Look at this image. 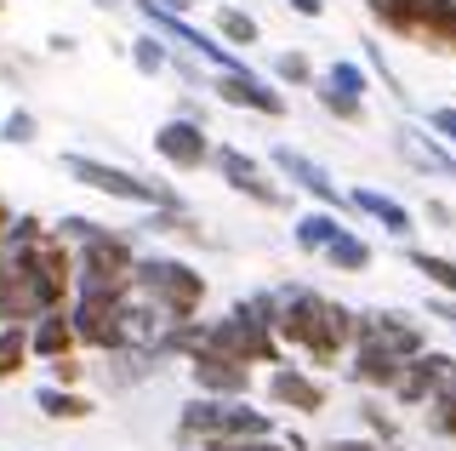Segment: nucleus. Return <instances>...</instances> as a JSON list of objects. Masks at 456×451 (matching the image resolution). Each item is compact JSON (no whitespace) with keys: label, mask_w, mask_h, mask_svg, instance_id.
I'll return each mask as SVG.
<instances>
[{"label":"nucleus","mask_w":456,"mask_h":451,"mask_svg":"<svg viewBox=\"0 0 456 451\" xmlns=\"http://www.w3.org/2000/svg\"><path fill=\"white\" fill-rule=\"evenodd\" d=\"M354 337H360V315H354V308L320 298V291H308V286H291V291H285L280 343L303 348L314 365H331L342 348L354 343Z\"/></svg>","instance_id":"1"},{"label":"nucleus","mask_w":456,"mask_h":451,"mask_svg":"<svg viewBox=\"0 0 456 451\" xmlns=\"http://www.w3.org/2000/svg\"><path fill=\"white\" fill-rule=\"evenodd\" d=\"M183 446H211V440H274V417L256 412L246 400H223V394H194L177 417Z\"/></svg>","instance_id":"2"},{"label":"nucleus","mask_w":456,"mask_h":451,"mask_svg":"<svg viewBox=\"0 0 456 451\" xmlns=\"http://www.w3.org/2000/svg\"><path fill=\"white\" fill-rule=\"evenodd\" d=\"M132 291L149 298L166 320H194L200 303H206V275L189 269L183 258H137V275H132Z\"/></svg>","instance_id":"3"},{"label":"nucleus","mask_w":456,"mask_h":451,"mask_svg":"<svg viewBox=\"0 0 456 451\" xmlns=\"http://www.w3.org/2000/svg\"><path fill=\"white\" fill-rule=\"evenodd\" d=\"M63 172L80 183V189H97L109 201H126V206H149V211H189L183 194H171L166 183H149L126 166H109V160H92V154H63Z\"/></svg>","instance_id":"4"},{"label":"nucleus","mask_w":456,"mask_h":451,"mask_svg":"<svg viewBox=\"0 0 456 451\" xmlns=\"http://www.w3.org/2000/svg\"><path fill=\"white\" fill-rule=\"evenodd\" d=\"M365 12L388 35L422 40L434 52H456V0H365Z\"/></svg>","instance_id":"5"},{"label":"nucleus","mask_w":456,"mask_h":451,"mask_svg":"<svg viewBox=\"0 0 456 451\" xmlns=\"http://www.w3.org/2000/svg\"><path fill=\"white\" fill-rule=\"evenodd\" d=\"M132 275H137V251L126 234H86L75 246V291H132Z\"/></svg>","instance_id":"6"},{"label":"nucleus","mask_w":456,"mask_h":451,"mask_svg":"<svg viewBox=\"0 0 456 451\" xmlns=\"http://www.w3.org/2000/svg\"><path fill=\"white\" fill-rule=\"evenodd\" d=\"M126 303H132V291H75L69 298V320H75L80 343L86 348H103V355H120V348H132V332H126Z\"/></svg>","instance_id":"7"},{"label":"nucleus","mask_w":456,"mask_h":451,"mask_svg":"<svg viewBox=\"0 0 456 451\" xmlns=\"http://www.w3.org/2000/svg\"><path fill=\"white\" fill-rule=\"evenodd\" d=\"M206 343L223 348V355H234V360H246V365H285L280 360V332L263 326L256 315H246L240 303L228 308V320H211L206 326Z\"/></svg>","instance_id":"8"},{"label":"nucleus","mask_w":456,"mask_h":451,"mask_svg":"<svg viewBox=\"0 0 456 451\" xmlns=\"http://www.w3.org/2000/svg\"><path fill=\"white\" fill-rule=\"evenodd\" d=\"M268 166H274V172H280L285 183H291V189L314 194L320 206H331V211H348V206H354L348 194L337 189V177L325 172V166L314 160V154H303V149H291V144H274V149H268Z\"/></svg>","instance_id":"9"},{"label":"nucleus","mask_w":456,"mask_h":451,"mask_svg":"<svg viewBox=\"0 0 456 451\" xmlns=\"http://www.w3.org/2000/svg\"><path fill=\"white\" fill-rule=\"evenodd\" d=\"M211 166H217V177H223L234 194H246V201L268 206V211L285 206V189L263 172V160H256V154H246V149H217V154H211Z\"/></svg>","instance_id":"10"},{"label":"nucleus","mask_w":456,"mask_h":451,"mask_svg":"<svg viewBox=\"0 0 456 451\" xmlns=\"http://www.w3.org/2000/svg\"><path fill=\"white\" fill-rule=\"evenodd\" d=\"M189 377H194L200 394H223V400H246L251 394V365L223 355V348H211V343L189 355Z\"/></svg>","instance_id":"11"},{"label":"nucleus","mask_w":456,"mask_h":451,"mask_svg":"<svg viewBox=\"0 0 456 451\" xmlns=\"http://www.w3.org/2000/svg\"><path fill=\"white\" fill-rule=\"evenodd\" d=\"M154 154L177 172H200L211 160V137H206V120H189V115H171L166 126H154Z\"/></svg>","instance_id":"12"},{"label":"nucleus","mask_w":456,"mask_h":451,"mask_svg":"<svg viewBox=\"0 0 456 451\" xmlns=\"http://www.w3.org/2000/svg\"><path fill=\"white\" fill-rule=\"evenodd\" d=\"M394 154L411 166V172H422V177L456 183V149L445 144V137H434L428 126H394Z\"/></svg>","instance_id":"13"},{"label":"nucleus","mask_w":456,"mask_h":451,"mask_svg":"<svg viewBox=\"0 0 456 451\" xmlns=\"http://www.w3.org/2000/svg\"><path fill=\"white\" fill-rule=\"evenodd\" d=\"M211 92H217L228 109H251V115H268V120H280L285 109H291L274 80L251 75V69H240V75H217V80H211Z\"/></svg>","instance_id":"14"},{"label":"nucleus","mask_w":456,"mask_h":451,"mask_svg":"<svg viewBox=\"0 0 456 451\" xmlns=\"http://www.w3.org/2000/svg\"><path fill=\"white\" fill-rule=\"evenodd\" d=\"M405 355H394V348L388 343H382V337H370V332H360V337H354V365H348V372H354V383H365V389H399V377H405Z\"/></svg>","instance_id":"15"},{"label":"nucleus","mask_w":456,"mask_h":451,"mask_svg":"<svg viewBox=\"0 0 456 451\" xmlns=\"http://www.w3.org/2000/svg\"><path fill=\"white\" fill-rule=\"evenodd\" d=\"M360 332L382 337V343H388L394 355H405V360L428 355V332L411 315H399V308H365V315H360Z\"/></svg>","instance_id":"16"},{"label":"nucleus","mask_w":456,"mask_h":451,"mask_svg":"<svg viewBox=\"0 0 456 451\" xmlns=\"http://www.w3.org/2000/svg\"><path fill=\"white\" fill-rule=\"evenodd\" d=\"M268 400L308 417V412H325V383L308 377L303 365H274V372H268Z\"/></svg>","instance_id":"17"},{"label":"nucleus","mask_w":456,"mask_h":451,"mask_svg":"<svg viewBox=\"0 0 456 451\" xmlns=\"http://www.w3.org/2000/svg\"><path fill=\"white\" fill-rule=\"evenodd\" d=\"M451 365H456V360H451V355H434V348H428V355H417V360L405 365V377H399L394 400H399V406H428V400L439 394V383L451 377Z\"/></svg>","instance_id":"18"},{"label":"nucleus","mask_w":456,"mask_h":451,"mask_svg":"<svg viewBox=\"0 0 456 451\" xmlns=\"http://www.w3.org/2000/svg\"><path fill=\"white\" fill-rule=\"evenodd\" d=\"M348 201H354V211H365L370 223H382V234H394V241H411V234H417V217H411V206H399L394 194L370 189V183L348 189Z\"/></svg>","instance_id":"19"},{"label":"nucleus","mask_w":456,"mask_h":451,"mask_svg":"<svg viewBox=\"0 0 456 451\" xmlns=\"http://www.w3.org/2000/svg\"><path fill=\"white\" fill-rule=\"evenodd\" d=\"M75 343H80V332H75V320H69V308H52V315H40L35 326H28V355H40L46 365L69 360Z\"/></svg>","instance_id":"20"},{"label":"nucleus","mask_w":456,"mask_h":451,"mask_svg":"<svg viewBox=\"0 0 456 451\" xmlns=\"http://www.w3.org/2000/svg\"><path fill=\"white\" fill-rule=\"evenodd\" d=\"M342 234V211H331V206H320V211H303V217L291 223V241H297V251H331V241Z\"/></svg>","instance_id":"21"},{"label":"nucleus","mask_w":456,"mask_h":451,"mask_svg":"<svg viewBox=\"0 0 456 451\" xmlns=\"http://www.w3.org/2000/svg\"><path fill=\"white\" fill-rule=\"evenodd\" d=\"M405 263L428 280V286H439V298H456V258H439V251L411 246V251H405Z\"/></svg>","instance_id":"22"},{"label":"nucleus","mask_w":456,"mask_h":451,"mask_svg":"<svg viewBox=\"0 0 456 451\" xmlns=\"http://www.w3.org/2000/svg\"><path fill=\"white\" fill-rule=\"evenodd\" d=\"M35 406L46 417H63V422H80V417H92V400L75 389H63V383H46V389H35Z\"/></svg>","instance_id":"23"},{"label":"nucleus","mask_w":456,"mask_h":451,"mask_svg":"<svg viewBox=\"0 0 456 451\" xmlns=\"http://www.w3.org/2000/svg\"><path fill=\"white\" fill-rule=\"evenodd\" d=\"M325 263H331L337 275H365L370 269V241H360L354 229H342L331 241V251H325Z\"/></svg>","instance_id":"24"},{"label":"nucleus","mask_w":456,"mask_h":451,"mask_svg":"<svg viewBox=\"0 0 456 451\" xmlns=\"http://www.w3.org/2000/svg\"><path fill=\"white\" fill-rule=\"evenodd\" d=\"M166 46H171V40H166V35H154V29L132 40V69H137L142 80H160L166 69H171V52H166Z\"/></svg>","instance_id":"25"},{"label":"nucleus","mask_w":456,"mask_h":451,"mask_svg":"<svg viewBox=\"0 0 456 451\" xmlns=\"http://www.w3.org/2000/svg\"><path fill=\"white\" fill-rule=\"evenodd\" d=\"M211 23H217V35L228 40V46H256V40H263L256 18H251V12H240V6H217V12H211Z\"/></svg>","instance_id":"26"},{"label":"nucleus","mask_w":456,"mask_h":451,"mask_svg":"<svg viewBox=\"0 0 456 451\" xmlns=\"http://www.w3.org/2000/svg\"><path fill=\"white\" fill-rule=\"evenodd\" d=\"M320 80H325L331 92H342V97H360V103H365V92H370V75H365L360 63H348V58H337Z\"/></svg>","instance_id":"27"},{"label":"nucleus","mask_w":456,"mask_h":451,"mask_svg":"<svg viewBox=\"0 0 456 451\" xmlns=\"http://www.w3.org/2000/svg\"><path fill=\"white\" fill-rule=\"evenodd\" d=\"M314 97H320V109H325V115H337L342 126H360L365 120V103H360V97H342V92L325 86V80H314Z\"/></svg>","instance_id":"28"},{"label":"nucleus","mask_w":456,"mask_h":451,"mask_svg":"<svg viewBox=\"0 0 456 451\" xmlns=\"http://www.w3.org/2000/svg\"><path fill=\"white\" fill-rule=\"evenodd\" d=\"M274 80H285V86H314L320 75H314V63L303 58V52H280V58H274Z\"/></svg>","instance_id":"29"},{"label":"nucleus","mask_w":456,"mask_h":451,"mask_svg":"<svg viewBox=\"0 0 456 451\" xmlns=\"http://www.w3.org/2000/svg\"><path fill=\"white\" fill-rule=\"evenodd\" d=\"M360 417H365L370 440H382V446H394V440H399V422L382 412V400H365V406H360Z\"/></svg>","instance_id":"30"},{"label":"nucleus","mask_w":456,"mask_h":451,"mask_svg":"<svg viewBox=\"0 0 456 451\" xmlns=\"http://www.w3.org/2000/svg\"><path fill=\"white\" fill-rule=\"evenodd\" d=\"M35 132H40V120L28 115V109H12V115L0 120V137H6V144H35Z\"/></svg>","instance_id":"31"},{"label":"nucleus","mask_w":456,"mask_h":451,"mask_svg":"<svg viewBox=\"0 0 456 451\" xmlns=\"http://www.w3.org/2000/svg\"><path fill=\"white\" fill-rule=\"evenodd\" d=\"M365 58H370V69L382 75V86H388V97H394V103H411V92L399 86V75L388 69V58H382V46H377V40H365Z\"/></svg>","instance_id":"32"},{"label":"nucleus","mask_w":456,"mask_h":451,"mask_svg":"<svg viewBox=\"0 0 456 451\" xmlns=\"http://www.w3.org/2000/svg\"><path fill=\"white\" fill-rule=\"evenodd\" d=\"M52 229H57V241H69V246H80V241H86V234H97V229H103V223H92V217H75V211H63V217H57V223H52Z\"/></svg>","instance_id":"33"},{"label":"nucleus","mask_w":456,"mask_h":451,"mask_svg":"<svg viewBox=\"0 0 456 451\" xmlns=\"http://www.w3.org/2000/svg\"><path fill=\"white\" fill-rule=\"evenodd\" d=\"M428 429H434V434H445V440H456V406H445V400H428Z\"/></svg>","instance_id":"34"},{"label":"nucleus","mask_w":456,"mask_h":451,"mask_svg":"<svg viewBox=\"0 0 456 451\" xmlns=\"http://www.w3.org/2000/svg\"><path fill=\"white\" fill-rule=\"evenodd\" d=\"M422 126H428L434 137H445V144L456 149V109H428V115H422Z\"/></svg>","instance_id":"35"},{"label":"nucleus","mask_w":456,"mask_h":451,"mask_svg":"<svg viewBox=\"0 0 456 451\" xmlns=\"http://www.w3.org/2000/svg\"><path fill=\"white\" fill-rule=\"evenodd\" d=\"M80 372H86V365H80L75 355H69V360H52V383H63V389H75Z\"/></svg>","instance_id":"36"},{"label":"nucleus","mask_w":456,"mask_h":451,"mask_svg":"<svg viewBox=\"0 0 456 451\" xmlns=\"http://www.w3.org/2000/svg\"><path fill=\"white\" fill-rule=\"evenodd\" d=\"M325 451H399V446H382V440H337V446H325Z\"/></svg>","instance_id":"37"},{"label":"nucleus","mask_w":456,"mask_h":451,"mask_svg":"<svg viewBox=\"0 0 456 451\" xmlns=\"http://www.w3.org/2000/svg\"><path fill=\"white\" fill-rule=\"evenodd\" d=\"M428 315L445 320V326H456V298H434V303H428Z\"/></svg>","instance_id":"38"},{"label":"nucleus","mask_w":456,"mask_h":451,"mask_svg":"<svg viewBox=\"0 0 456 451\" xmlns=\"http://www.w3.org/2000/svg\"><path fill=\"white\" fill-rule=\"evenodd\" d=\"M297 18H325V0H285Z\"/></svg>","instance_id":"39"},{"label":"nucleus","mask_w":456,"mask_h":451,"mask_svg":"<svg viewBox=\"0 0 456 451\" xmlns=\"http://www.w3.org/2000/svg\"><path fill=\"white\" fill-rule=\"evenodd\" d=\"M23 372V355H0V383H6V377H18Z\"/></svg>","instance_id":"40"},{"label":"nucleus","mask_w":456,"mask_h":451,"mask_svg":"<svg viewBox=\"0 0 456 451\" xmlns=\"http://www.w3.org/2000/svg\"><path fill=\"white\" fill-rule=\"evenodd\" d=\"M12 223H18V217H12V206L0 201V251H6V234H12Z\"/></svg>","instance_id":"41"},{"label":"nucleus","mask_w":456,"mask_h":451,"mask_svg":"<svg viewBox=\"0 0 456 451\" xmlns=\"http://www.w3.org/2000/svg\"><path fill=\"white\" fill-rule=\"evenodd\" d=\"M92 6H109L114 12V6H126V0H92Z\"/></svg>","instance_id":"42"}]
</instances>
